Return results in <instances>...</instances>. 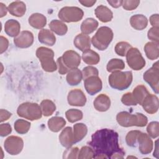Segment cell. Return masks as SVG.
Segmentation results:
<instances>
[{"instance_id": "6da1fadb", "label": "cell", "mask_w": 159, "mask_h": 159, "mask_svg": "<svg viewBox=\"0 0 159 159\" xmlns=\"http://www.w3.org/2000/svg\"><path fill=\"white\" fill-rule=\"evenodd\" d=\"M88 144L94 151V158H123L125 155L119 144L118 134L112 129L96 131Z\"/></svg>"}, {"instance_id": "7a4b0ae2", "label": "cell", "mask_w": 159, "mask_h": 159, "mask_svg": "<svg viewBox=\"0 0 159 159\" xmlns=\"http://www.w3.org/2000/svg\"><path fill=\"white\" fill-rule=\"evenodd\" d=\"M117 123L122 127H129L132 126L145 127L148 122L147 117L142 113L132 114L126 111L119 112L116 116Z\"/></svg>"}, {"instance_id": "3957f363", "label": "cell", "mask_w": 159, "mask_h": 159, "mask_svg": "<svg viewBox=\"0 0 159 159\" xmlns=\"http://www.w3.org/2000/svg\"><path fill=\"white\" fill-rule=\"evenodd\" d=\"M109 85L111 88L122 91L128 88L133 79L132 73L130 71H117L112 72L108 78Z\"/></svg>"}, {"instance_id": "277c9868", "label": "cell", "mask_w": 159, "mask_h": 159, "mask_svg": "<svg viewBox=\"0 0 159 159\" xmlns=\"http://www.w3.org/2000/svg\"><path fill=\"white\" fill-rule=\"evenodd\" d=\"M113 37L114 34L112 29L109 27L102 26L97 30L91 41L96 48L102 51L108 47L113 39Z\"/></svg>"}, {"instance_id": "5b68a950", "label": "cell", "mask_w": 159, "mask_h": 159, "mask_svg": "<svg viewBox=\"0 0 159 159\" xmlns=\"http://www.w3.org/2000/svg\"><path fill=\"white\" fill-rule=\"evenodd\" d=\"M36 56L45 71L51 73L57 70V65L53 59L54 52L52 49L40 47L36 50Z\"/></svg>"}, {"instance_id": "8992f818", "label": "cell", "mask_w": 159, "mask_h": 159, "mask_svg": "<svg viewBox=\"0 0 159 159\" xmlns=\"http://www.w3.org/2000/svg\"><path fill=\"white\" fill-rule=\"evenodd\" d=\"M19 116L30 120H38L42 117L40 106L37 103L26 102L20 104L17 109Z\"/></svg>"}, {"instance_id": "52a82bcc", "label": "cell", "mask_w": 159, "mask_h": 159, "mask_svg": "<svg viewBox=\"0 0 159 159\" xmlns=\"http://www.w3.org/2000/svg\"><path fill=\"white\" fill-rule=\"evenodd\" d=\"M84 15L83 11L75 6H65L58 12V16L62 22H77L82 19Z\"/></svg>"}, {"instance_id": "ba28073f", "label": "cell", "mask_w": 159, "mask_h": 159, "mask_svg": "<svg viewBox=\"0 0 159 159\" xmlns=\"http://www.w3.org/2000/svg\"><path fill=\"white\" fill-rule=\"evenodd\" d=\"M125 57L129 66L134 70H140L145 66V60L137 48L131 47L127 52Z\"/></svg>"}, {"instance_id": "9c48e42d", "label": "cell", "mask_w": 159, "mask_h": 159, "mask_svg": "<svg viewBox=\"0 0 159 159\" xmlns=\"http://www.w3.org/2000/svg\"><path fill=\"white\" fill-rule=\"evenodd\" d=\"M143 78L150 86L153 91L158 94L159 91V68L158 61L153 63V66L144 73Z\"/></svg>"}, {"instance_id": "30bf717a", "label": "cell", "mask_w": 159, "mask_h": 159, "mask_svg": "<svg viewBox=\"0 0 159 159\" xmlns=\"http://www.w3.org/2000/svg\"><path fill=\"white\" fill-rule=\"evenodd\" d=\"M4 147L5 150L10 155H16L22 152L24 147V142L20 137L11 135L5 140Z\"/></svg>"}, {"instance_id": "8fae6325", "label": "cell", "mask_w": 159, "mask_h": 159, "mask_svg": "<svg viewBox=\"0 0 159 159\" xmlns=\"http://www.w3.org/2000/svg\"><path fill=\"white\" fill-rule=\"evenodd\" d=\"M84 86L86 92L93 96L102 89V81L98 76H90L84 80Z\"/></svg>"}, {"instance_id": "7c38bea8", "label": "cell", "mask_w": 159, "mask_h": 159, "mask_svg": "<svg viewBox=\"0 0 159 159\" xmlns=\"http://www.w3.org/2000/svg\"><path fill=\"white\" fill-rule=\"evenodd\" d=\"M34 35L28 30L22 31L17 37L14 39L15 45L20 48H25L30 47L34 42Z\"/></svg>"}, {"instance_id": "4fadbf2b", "label": "cell", "mask_w": 159, "mask_h": 159, "mask_svg": "<svg viewBox=\"0 0 159 159\" xmlns=\"http://www.w3.org/2000/svg\"><path fill=\"white\" fill-rule=\"evenodd\" d=\"M68 102L73 106H84L86 102V98L84 93L80 89L71 90L67 96Z\"/></svg>"}, {"instance_id": "5bb4252c", "label": "cell", "mask_w": 159, "mask_h": 159, "mask_svg": "<svg viewBox=\"0 0 159 159\" xmlns=\"http://www.w3.org/2000/svg\"><path fill=\"white\" fill-rule=\"evenodd\" d=\"M64 64L70 70L77 68L81 63V57L74 50H67L62 55Z\"/></svg>"}, {"instance_id": "9a60e30c", "label": "cell", "mask_w": 159, "mask_h": 159, "mask_svg": "<svg viewBox=\"0 0 159 159\" xmlns=\"http://www.w3.org/2000/svg\"><path fill=\"white\" fill-rule=\"evenodd\" d=\"M139 149L143 155H147L151 153L153 147V143L149 135L145 133L140 132L137 138Z\"/></svg>"}, {"instance_id": "2e32d148", "label": "cell", "mask_w": 159, "mask_h": 159, "mask_svg": "<svg viewBox=\"0 0 159 159\" xmlns=\"http://www.w3.org/2000/svg\"><path fill=\"white\" fill-rule=\"evenodd\" d=\"M141 105L146 112L150 114H155L158 110V98L155 94H149L145 97Z\"/></svg>"}, {"instance_id": "e0dca14e", "label": "cell", "mask_w": 159, "mask_h": 159, "mask_svg": "<svg viewBox=\"0 0 159 159\" xmlns=\"http://www.w3.org/2000/svg\"><path fill=\"white\" fill-rule=\"evenodd\" d=\"M59 141L65 148L71 147L74 143L73 130L71 127H66L63 129L59 135Z\"/></svg>"}, {"instance_id": "ac0fdd59", "label": "cell", "mask_w": 159, "mask_h": 159, "mask_svg": "<svg viewBox=\"0 0 159 159\" xmlns=\"http://www.w3.org/2000/svg\"><path fill=\"white\" fill-rule=\"evenodd\" d=\"M93 105L98 111L105 112L111 106V99L106 94H101L96 98L93 102Z\"/></svg>"}, {"instance_id": "d6986e66", "label": "cell", "mask_w": 159, "mask_h": 159, "mask_svg": "<svg viewBox=\"0 0 159 159\" xmlns=\"http://www.w3.org/2000/svg\"><path fill=\"white\" fill-rule=\"evenodd\" d=\"M91 39L88 35L83 34H78L73 40L74 45L81 52H84L91 47Z\"/></svg>"}, {"instance_id": "ffe728a7", "label": "cell", "mask_w": 159, "mask_h": 159, "mask_svg": "<svg viewBox=\"0 0 159 159\" xmlns=\"http://www.w3.org/2000/svg\"><path fill=\"white\" fill-rule=\"evenodd\" d=\"M39 41L47 46H53L56 42V37L53 33L47 29H42L38 34Z\"/></svg>"}, {"instance_id": "44dd1931", "label": "cell", "mask_w": 159, "mask_h": 159, "mask_svg": "<svg viewBox=\"0 0 159 159\" xmlns=\"http://www.w3.org/2000/svg\"><path fill=\"white\" fill-rule=\"evenodd\" d=\"M95 15L100 21L104 23L110 22L113 18L111 10L104 5H99L96 8Z\"/></svg>"}, {"instance_id": "7402d4cb", "label": "cell", "mask_w": 159, "mask_h": 159, "mask_svg": "<svg viewBox=\"0 0 159 159\" xmlns=\"http://www.w3.org/2000/svg\"><path fill=\"white\" fill-rule=\"evenodd\" d=\"M20 25L19 22L15 19H9L4 24L5 33L11 37H16L20 34Z\"/></svg>"}, {"instance_id": "603a6c76", "label": "cell", "mask_w": 159, "mask_h": 159, "mask_svg": "<svg viewBox=\"0 0 159 159\" xmlns=\"http://www.w3.org/2000/svg\"><path fill=\"white\" fill-rule=\"evenodd\" d=\"M9 12L16 17H22L24 15L26 11L25 4L22 1H14L9 4L7 7Z\"/></svg>"}, {"instance_id": "cb8c5ba5", "label": "cell", "mask_w": 159, "mask_h": 159, "mask_svg": "<svg viewBox=\"0 0 159 159\" xmlns=\"http://www.w3.org/2000/svg\"><path fill=\"white\" fill-rule=\"evenodd\" d=\"M130 24L134 29L142 30L147 27L148 25V19L142 14H135L130 17Z\"/></svg>"}, {"instance_id": "d4e9b609", "label": "cell", "mask_w": 159, "mask_h": 159, "mask_svg": "<svg viewBox=\"0 0 159 159\" xmlns=\"http://www.w3.org/2000/svg\"><path fill=\"white\" fill-rule=\"evenodd\" d=\"M29 23L32 27L37 29H41L45 26L47 18L42 14L34 13L29 17Z\"/></svg>"}, {"instance_id": "484cf974", "label": "cell", "mask_w": 159, "mask_h": 159, "mask_svg": "<svg viewBox=\"0 0 159 159\" xmlns=\"http://www.w3.org/2000/svg\"><path fill=\"white\" fill-rule=\"evenodd\" d=\"M144 51L149 60H154L157 59L159 57L158 43L154 42H147L144 46Z\"/></svg>"}, {"instance_id": "4316f807", "label": "cell", "mask_w": 159, "mask_h": 159, "mask_svg": "<svg viewBox=\"0 0 159 159\" xmlns=\"http://www.w3.org/2000/svg\"><path fill=\"white\" fill-rule=\"evenodd\" d=\"M83 79L82 72L78 68L70 70L66 75V80L68 84L71 86H76L79 84Z\"/></svg>"}, {"instance_id": "83f0119b", "label": "cell", "mask_w": 159, "mask_h": 159, "mask_svg": "<svg viewBox=\"0 0 159 159\" xmlns=\"http://www.w3.org/2000/svg\"><path fill=\"white\" fill-rule=\"evenodd\" d=\"M98 25V22L96 19L93 18H87L81 23L80 29L82 34L88 35L96 30Z\"/></svg>"}, {"instance_id": "f1b7e54d", "label": "cell", "mask_w": 159, "mask_h": 159, "mask_svg": "<svg viewBox=\"0 0 159 159\" xmlns=\"http://www.w3.org/2000/svg\"><path fill=\"white\" fill-rule=\"evenodd\" d=\"M88 128L86 125L83 123H77L73 125V139L75 143L82 140L86 135Z\"/></svg>"}, {"instance_id": "f546056e", "label": "cell", "mask_w": 159, "mask_h": 159, "mask_svg": "<svg viewBox=\"0 0 159 159\" xmlns=\"http://www.w3.org/2000/svg\"><path fill=\"white\" fill-rule=\"evenodd\" d=\"M49 129L53 132H58L61 130L66 125L65 120L59 116L51 117L47 122Z\"/></svg>"}, {"instance_id": "4dcf8cb0", "label": "cell", "mask_w": 159, "mask_h": 159, "mask_svg": "<svg viewBox=\"0 0 159 159\" xmlns=\"http://www.w3.org/2000/svg\"><path fill=\"white\" fill-rule=\"evenodd\" d=\"M82 60L85 63L89 65H96L99 62L100 57L97 52L91 49H88L83 52Z\"/></svg>"}, {"instance_id": "1f68e13d", "label": "cell", "mask_w": 159, "mask_h": 159, "mask_svg": "<svg viewBox=\"0 0 159 159\" xmlns=\"http://www.w3.org/2000/svg\"><path fill=\"white\" fill-rule=\"evenodd\" d=\"M50 30L58 35H64L68 31L67 25L59 20H53L49 24Z\"/></svg>"}, {"instance_id": "d6a6232c", "label": "cell", "mask_w": 159, "mask_h": 159, "mask_svg": "<svg viewBox=\"0 0 159 159\" xmlns=\"http://www.w3.org/2000/svg\"><path fill=\"white\" fill-rule=\"evenodd\" d=\"M132 94L136 102L141 105L145 97L150 93L144 85H138L134 88Z\"/></svg>"}, {"instance_id": "836d02e7", "label": "cell", "mask_w": 159, "mask_h": 159, "mask_svg": "<svg viewBox=\"0 0 159 159\" xmlns=\"http://www.w3.org/2000/svg\"><path fill=\"white\" fill-rule=\"evenodd\" d=\"M40 109L42 115L45 117L50 116L56 110V106L55 103L50 99H44L40 103Z\"/></svg>"}, {"instance_id": "e575fe53", "label": "cell", "mask_w": 159, "mask_h": 159, "mask_svg": "<svg viewBox=\"0 0 159 159\" xmlns=\"http://www.w3.org/2000/svg\"><path fill=\"white\" fill-rule=\"evenodd\" d=\"M125 68L124 61L119 58H112L109 61L107 64L106 69L108 72L112 73L117 71H120Z\"/></svg>"}, {"instance_id": "d590c367", "label": "cell", "mask_w": 159, "mask_h": 159, "mask_svg": "<svg viewBox=\"0 0 159 159\" xmlns=\"http://www.w3.org/2000/svg\"><path fill=\"white\" fill-rule=\"evenodd\" d=\"M14 129L20 134H25L28 132L30 127V123L24 119H17L14 122Z\"/></svg>"}, {"instance_id": "8d00e7d4", "label": "cell", "mask_w": 159, "mask_h": 159, "mask_svg": "<svg viewBox=\"0 0 159 159\" xmlns=\"http://www.w3.org/2000/svg\"><path fill=\"white\" fill-rule=\"evenodd\" d=\"M65 116L68 122L74 123L80 120L83 118V112L81 111L76 109H70L66 111Z\"/></svg>"}, {"instance_id": "74e56055", "label": "cell", "mask_w": 159, "mask_h": 159, "mask_svg": "<svg viewBox=\"0 0 159 159\" xmlns=\"http://www.w3.org/2000/svg\"><path fill=\"white\" fill-rule=\"evenodd\" d=\"M140 132H141L139 130H131L127 133L125 137V142L128 146L131 147H136L137 138Z\"/></svg>"}, {"instance_id": "f35d334b", "label": "cell", "mask_w": 159, "mask_h": 159, "mask_svg": "<svg viewBox=\"0 0 159 159\" xmlns=\"http://www.w3.org/2000/svg\"><path fill=\"white\" fill-rule=\"evenodd\" d=\"M131 47L130 44L127 42H119L116 45L114 50L118 55L124 57Z\"/></svg>"}, {"instance_id": "ab89813d", "label": "cell", "mask_w": 159, "mask_h": 159, "mask_svg": "<svg viewBox=\"0 0 159 159\" xmlns=\"http://www.w3.org/2000/svg\"><path fill=\"white\" fill-rule=\"evenodd\" d=\"M148 135L153 139L157 138L159 135V123L157 121L150 122L147 127Z\"/></svg>"}, {"instance_id": "60d3db41", "label": "cell", "mask_w": 159, "mask_h": 159, "mask_svg": "<svg viewBox=\"0 0 159 159\" xmlns=\"http://www.w3.org/2000/svg\"><path fill=\"white\" fill-rule=\"evenodd\" d=\"M94 153L91 147L83 146L79 151L78 158L79 159H89L94 158Z\"/></svg>"}, {"instance_id": "b9f144b4", "label": "cell", "mask_w": 159, "mask_h": 159, "mask_svg": "<svg viewBox=\"0 0 159 159\" xmlns=\"http://www.w3.org/2000/svg\"><path fill=\"white\" fill-rule=\"evenodd\" d=\"M81 72L83 80L88 77L93 76H98L99 75L98 70L96 67L92 66H88L84 67Z\"/></svg>"}, {"instance_id": "7bdbcfd3", "label": "cell", "mask_w": 159, "mask_h": 159, "mask_svg": "<svg viewBox=\"0 0 159 159\" xmlns=\"http://www.w3.org/2000/svg\"><path fill=\"white\" fill-rule=\"evenodd\" d=\"M79 148L76 147H69L63 152V158H78Z\"/></svg>"}, {"instance_id": "ee69618b", "label": "cell", "mask_w": 159, "mask_h": 159, "mask_svg": "<svg viewBox=\"0 0 159 159\" xmlns=\"http://www.w3.org/2000/svg\"><path fill=\"white\" fill-rule=\"evenodd\" d=\"M121 102L125 106H136L137 104L132 93L124 94L121 98Z\"/></svg>"}, {"instance_id": "f6af8a7d", "label": "cell", "mask_w": 159, "mask_h": 159, "mask_svg": "<svg viewBox=\"0 0 159 159\" xmlns=\"http://www.w3.org/2000/svg\"><path fill=\"white\" fill-rule=\"evenodd\" d=\"M140 4V1H122V6L126 11H132L136 9Z\"/></svg>"}, {"instance_id": "bcb514c9", "label": "cell", "mask_w": 159, "mask_h": 159, "mask_svg": "<svg viewBox=\"0 0 159 159\" xmlns=\"http://www.w3.org/2000/svg\"><path fill=\"white\" fill-rule=\"evenodd\" d=\"M158 32H159V28L152 27L148 31L147 37L152 41H153L154 42L158 43V42H159Z\"/></svg>"}, {"instance_id": "7dc6e473", "label": "cell", "mask_w": 159, "mask_h": 159, "mask_svg": "<svg viewBox=\"0 0 159 159\" xmlns=\"http://www.w3.org/2000/svg\"><path fill=\"white\" fill-rule=\"evenodd\" d=\"M57 66L58 68V73L61 75H65V74L67 73L70 70L64 64L61 57L58 58V59L57 60Z\"/></svg>"}, {"instance_id": "c3c4849f", "label": "cell", "mask_w": 159, "mask_h": 159, "mask_svg": "<svg viewBox=\"0 0 159 159\" xmlns=\"http://www.w3.org/2000/svg\"><path fill=\"white\" fill-rule=\"evenodd\" d=\"M12 132V128L9 123L1 124L0 125V135L1 137H6L10 134Z\"/></svg>"}, {"instance_id": "681fc988", "label": "cell", "mask_w": 159, "mask_h": 159, "mask_svg": "<svg viewBox=\"0 0 159 159\" xmlns=\"http://www.w3.org/2000/svg\"><path fill=\"white\" fill-rule=\"evenodd\" d=\"M0 40H1L0 53H2L5 51H6V50L7 49V48L9 47V41L6 37H4L2 35L0 37Z\"/></svg>"}, {"instance_id": "f907efd6", "label": "cell", "mask_w": 159, "mask_h": 159, "mask_svg": "<svg viewBox=\"0 0 159 159\" xmlns=\"http://www.w3.org/2000/svg\"><path fill=\"white\" fill-rule=\"evenodd\" d=\"M159 17L158 14H155L152 15L150 17L149 20L150 24L153 27H157L159 28Z\"/></svg>"}, {"instance_id": "816d5d0a", "label": "cell", "mask_w": 159, "mask_h": 159, "mask_svg": "<svg viewBox=\"0 0 159 159\" xmlns=\"http://www.w3.org/2000/svg\"><path fill=\"white\" fill-rule=\"evenodd\" d=\"M11 116H12V114L10 112H9L5 109H1L0 110V117H1L0 121H1V122H2L3 121H5V120L9 119Z\"/></svg>"}, {"instance_id": "f5cc1de1", "label": "cell", "mask_w": 159, "mask_h": 159, "mask_svg": "<svg viewBox=\"0 0 159 159\" xmlns=\"http://www.w3.org/2000/svg\"><path fill=\"white\" fill-rule=\"evenodd\" d=\"M96 1L95 0H80L79 1V2L80 4H81L83 6L85 7H92L95 3H96Z\"/></svg>"}, {"instance_id": "db71d44e", "label": "cell", "mask_w": 159, "mask_h": 159, "mask_svg": "<svg viewBox=\"0 0 159 159\" xmlns=\"http://www.w3.org/2000/svg\"><path fill=\"white\" fill-rule=\"evenodd\" d=\"M107 2L114 8H118L122 6V1H107Z\"/></svg>"}, {"instance_id": "11a10c76", "label": "cell", "mask_w": 159, "mask_h": 159, "mask_svg": "<svg viewBox=\"0 0 159 159\" xmlns=\"http://www.w3.org/2000/svg\"><path fill=\"white\" fill-rule=\"evenodd\" d=\"M0 9H1V15L0 17H2L5 16L7 14V7H6V5H4L3 3L0 2Z\"/></svg>"}]
</instances>
